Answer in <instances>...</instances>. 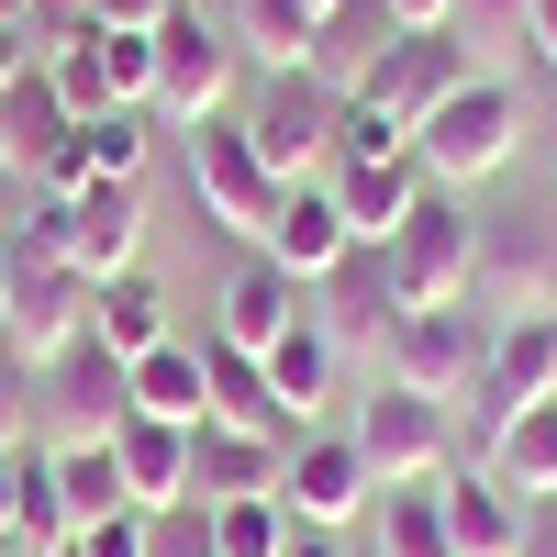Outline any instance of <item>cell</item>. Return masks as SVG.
I'll return each mask as SVG.
<instances>
[{
	"instance_id": "cell-16",
	"label": "cell",
	"mask_w": 557,
	"mask_h": 557,
	"mask_svg": "<svg viewBox=\"0 0 557 557\" xmlns=\"http://www.w3.org/2000/svg\"><path fill=\"white\" fill-rule=\"evenodd\" d=\"M278 480H290L278 435H235V424L190 435V502H278Z\"/></svg>"
},
{
	"instance_id": "cell-13",
	"label": "cell",
	"mask_w": 557,
	"mask_h": 557,
	"mask_svg": "<svg viewBox=\"0 0 557 557\" xmlns=\"http://www.w3.org/2000/svg\"><path fill=\"white\" fill-rule=\"evenodd\" d=\"M89 335V278L78 268H12V312H0V346L23 368H57Z\"/></svg>"
},
{
	"instance_id": "cell-43",
	"label": "cell",
	"mask_w": 557,
	"mask_h": 557,
	"mask_svg": "<svg viewBox=\"0 0 557 557\" xmlns=\"http://www.w3.org/2000/svg\"><path fill=\"white\" fill-rule=\"evenodd\" d=\"M278 557H357L346 535H312V524H290V546H278Z\"/></svg>"
},
{
	"instance_id": "cell-10",
	"label": "cell",
	"mask_w": 557,
	"mask_h": 557,
	"mask_svg": "<svg viewBox=\"0 0 557 557\" xmlns=\"http://www.w3.org/2000/svg\"><path fill=\"white\" fill-rule=\"evenodd\" d=\"M368 502H380V480H368V457H357V435H290V480H278V513L290 524H312V535H346V524H368Z\"/></svg>"
},
{
	"instance_id": "cell-12",
	"label": "cell",
	"mask_w": 557,
	"mask_h": 557,
	"mask_svg": "<svg viewBox=\"0 0 557 557\" xmlns=\"http://www.w3.org/2000/svg\"><path fill=\"white\" fill-rule=\"evenodd\" d=\"M67 268L101 290V278L146 268V178H89L67 190Z\"/></svg>"
},
{
	"instance_id": "cell-41",
	"label": "cell",
	"mask_w": 557,
	"mask_h": 557,
	"mask_svg": "<svg viewBox=\"0 0 557 557\" xmlns=\"http://www.w3.org/2000/svg\"><path fill=\"white\" fill-rule=\"evenodd\" d=\"M446 12H457V0H391V23H401V34H446Z\"/></svg>"
},
{
	"instance_id": "cell-20",
	"label": "cell",
	"mask_w": 557,
	"mask_h": 557,
	"mask_svg": "<svg viewBox=\"0 0 557 557\" xmlns=\"http://www.w3.org/2000/svg\"><path fill=\"white\" fill-rule=\"evenodd\" d=\"M201 380H212V424H235V435H312V424H290L278 412V391H268V357H246V346H223V335H201Z\"/></svg>"
},
{
	"instance_id": "cell-29",
	"label": "cell",
	"mask_w": 557,
	"mask_h": 557,
	"mask_svg": "<svg viewBox=\"0 0 557 557\" xmlns=\"http://www.w3.org/2000/svg\"><path fill=\"white\" fill-rule=\"evenodd\" d=\"M312 34H323L312 0H235V45H246V57H268V78L312 67Z\"/></svg>"
},
{
	"instance_id": "cell-45",
	"label": "cell",
	"mask_w": 557,
	"mask_h": 557,
	"mask_svg": "<svg viewBox=\"0 0 557 557\" xmlns=\"http://www.w3.org/2000/svg\"><path fill=\"white\" fill-rule=\"evenodd\" d=\"M12 513H23V446L0 457V535H12Z\"/></svg>"
},
{
	"instance_id": "cell-6",
	"label": "cell",
	"mask_w": 557,
	"mask_h": 557,
	"mask_svg": "<svg viewBox=\"0 0 557 557\" xmlns=\"http://www.w3.org/2000/svg\"><path fill=\"white\" fill-rule=\"evenodd\" d=\"M357 457H368V480L380 491H424V480H446L457 469V412L446 401H412V391H368V412H357Z\"/></svg>"
},
{
	"instance_id": "cell-15",
	"label": "cell",
	"mask_w": 557,
	"mask_h": 557,
	"mask_svg": "<svg viewBox=\"0 0 557 557\" xmlns=\"http://www.w3.org/2000/svg\"><path fill=\"white\" fill-rule=\"evenodd\" d=\"M301 301H312V323H323V335H335L346 357H357V346H380L391 323H401V301H391V268H380V246H346V257H335V278H312Z\"/></svg>"
},
{
	"instance_id": "cell-18",
	"label": "cell",
	"mask_w": 557,
	"mask_h": 557,
	"mask_svg": "<svg viewBox=\"0 0 557 557\" xmlns=\"http://www.w3.org/2000/svg\"><path fill=\"white\" fill-rule=\"evenodd\" d=\"M67 134H78V112L57 101V78H45V57L0 89V157H12L23 178H57V157H67Z\"/></svg>"
},
{
	"instance_id": "cell-47",
	"label": "cell",
	"mask_w": 557,
	"mask_h": 557,
	"mask_svg": "<svg viewBox=\"0 0 557 557\" xmlns=\"http://www.w3.org/2000/svg\"><path fill=\"white\" fill-rule=\"evenodd\" d=\"M23 12H34V0H0V23H23ZM23 34H34V23H23Z\"/></svg>"
},
{
	"instance_id": "cell-27",
	"label": "cell",
	"mask_w": 557,
	"mask_h": 557,
	"mask_svg": "<svg viewBox=\"0 0 557 557\" xmlns=\"http://www.w3.org/2000/svg\"><path fill=\"white\" fill-rule=\"evenodd\" d=\"M335 368H346V346H335V335H323V323L301 312L290 335L268 346V391H278V412H290V424H312V412L335 401Z\"/></svg>"
},
{
	"instance_id": "cell-38",
	"label": "cell",
	"mask_w": 557,
	"mask_h": 557,
	"mask_svg": "<svg viewBox=\"0 0 557 557\" xmlns=\"http://www.w3.org/2000/svg\"><path fill=\"white\" fill-rule=\"evenodd\" d=\"M67 557H146V513H101V524H78Z\"/></svg>"
},
{
	"instance_id": "cell-7",
	"label": "cell",
	"mask_w": 557,
	"mask_h": 557,
	"mask_svg": "<svg viewBox=\"0 0 557 557\" xmlns=\"http://www.w3.org/2000/svg\"><path fill=\"white\" fill-rule=\"evenodd\" d=\"M335 89H323L312 67H290V78H268L257 89V112H235L246 123V146L268 157V178H278V190H301V178H323V168H335Z\"/></svg>"
},
{
	"instance_id": "cell-31",
	"label": "cell",
	"mask_w": 557,
	"mask_h": 557,
	"mask_svg": "<svg viewBox=\"0 0 557 557\" xmlns=\"http://www.w3.org/2000/svg\"><path fill=\"white\" fill-rule=\"evenodd\" d=\"M45 469H57V502H67V524L134 513V502H123V469H112V446H45Z\"/></svg>"
},
{
	"instance_id": "cell-8",
	"label": "cell",
	"mask_w": 557,
	"mask_h": 557,
	"mask_svg": "<svg viewBox=\"0 0 557 557\" xmlns=\"http://www.w3.org/2000/svg\"><path fill=\"white\" fill-rule=\"evenodd\" d=\"M190 201H201V223H212V235H268V223H278V201H290V190H278V178H268V157L246 146V123L235 112H223V123H201L190 134Z\"/></svg>"
},
{
	"instance_id": "cell-1",
	"label": "cell",
	"mask_w": 557,
	"mask_h": 557,
	"mask_svg": "<svg viewBox=\"0 0 557 557\" xmlns=\"http://www.w3.org/2000/svg\"><path fill=\"white\" fill-rule=\"evenodd\" d=\"M513 146H524V89L513 78H457L446 101L412 123V157H424V178L435 190H480V178H502L513 168Z\"/></svg>"
},
{
	"instance_id": "cell-19",
	"label": "cell",
	"mask_w": 557,
	"mask_h": 557,
	"mask_svg": "<svg viewBox=\"0 0 557 557\" xmlns=\"http://www.w3.org/2000/svg\"><path fill=\"white\" fill-rule=\"evenodd\" d=\"M524 491H502L491 469H446V546L457 557H524Z\"/></svg>"
},
{
	"instance_id": "cell-46",
	"label": "cell",
	"mask_w": 557,
	"mask_h": 557,
	"mask_svg": "<svg viewBox=\"0 0 557 557\" xmlns=\"http://www.w3.org/2000/svg\"><path fill=\"white\" fill-rule=\"evenodd\" d=\"M23 201H34V190H23V168L0 157V235H12V212H23Z\"/></svg>"
},
{
	"instance_id": "cell-33",
	"label": "cell",
	"mask_w": 557,
	"mask_h": 557,
	"mask_svg": "<svg viewBox=\"0 0 557 557\" xmlns=\"http://www.w3.org/2000/svg\"><path fill=\"white\" fill-rule=\"evenodd\" d=\"M278 546H290L278 502H212V557H278Z\"/></svg>"
},
{
	"instance_id": "cell-5",
	"label": "cell",
	"mask_w": 557,
	"mask_h": 557,
	"mask_svg": "<svg viewBox=\"0 0 557 557\" xmlns=\"http://www.w3.org/2000/svg\"><path fill=\"white\" fill-rule=\"evenodd\" d=\"M134 424V380H123V357L112 346H67L57 368H34V435L45 446H112Z\"/></svg>"
},
{
	"instance_id": "cell-25",
	"label": "cell",
	"mask_w": 557,
	"mask_h": 557,
	"mask_svg": "<svg viewBox=\"0 0 557 557\" xmlns=\"http://www.w3.org/2000/svg\"><path fill=\"white\" fill-rule=\"evenodd\" d=\"M391 45H401L391 0H335V12H323V34H312V78H323V89H335V101H346V89H357L368 67H380Z\"/></svg>"
},
{
	"instance_id": "cell-21",
	"label": "cell",
	"mask_w": 557,
	"mask_h": 557,
	"mask_svg": "<svg viewBox=\"0 0 557 557\" xmlns=\"http://www.w3.org/2000/svg\"><path fill=\"white\" fill-rule=\"evenodd\" d=\"M123 380H134V412H146V424H178V435H201V424H212V380H201V346H190V335L146 346Z\"/></svg>"
},
{
	"instance_id": "cell-30",
	"label": "cell",
	"mask_w": 557,
	"mask_h": 557,
	"mask_svg": "<svg viewBox=\"0 0 557 557\" xmlns=\"http://www.w3.org/2000/svg\"><path fill=\"white\" fill-rule=\"evenodd\" d=\"M368 524H380V557H457V546H446V480L380 491V502H368Z\"/></svg>"
},
{
	"instance_id": "cell-34",
	"label": "cell",
	"mask_w": 557,
	"mask_h": 557,
	"mask_svg": "<svg viewBox=\"0 0 557 557\" xmlns=\"http://www.w3.org/2000/svg\"><path fill=\"white\" fill-rule=\"evenodd\" d=\"M89 34H101V23H89ZM101 67H112V101L123 112L157 101V34H101Z\"/></svg>"
},
{
	"instance_id": "cell-4",
	"label": "cell",
	"mask_w": 557,
	"mask_h": 557,
	"mask_svg": "<svg viewBox=\"0 0 557 557\" xmlns=\"http://www.w3.org/2000/svg\"><path fill=\"white\" fill-rule=\"evenodd\" d=\"M491 335H502V323H491L480 301H457V312H401L391 335H380V380L412 391V401H469L480 368H491Z\"/></svg>"
},
{
	"instance_id": "cell-49",
	"label": "cell",
	"mask_w": 557,
	"mask_h": 557,
	"mask_svg": "<svg viewBox=\"0 0 557 557\" xmlns=\"http://www.w3.org/2000/svg\"><path fill=\"white\" fill-rule=\"evenodd\" d=\"M0 557H23V546H12V535H0Z\"/></svg>"
},
{
	"instance_id": "cell-35",
	"label": "cell",
	"mask_w": 557,
	"mask_h": 557,
	"mask_svg": "<svg viewBox=\"0 0 557 557\" xmlns=\"http://www.w3.org/2000/svg\"><path fill=\"white\" fill-rule=\"evenodd\" d=\"M524 12H535V0H457V12H446V34L469 45V67H480L491 45H524Z\"/></svg>"
},
{
	"instance_id": "cell-39",
	"label": "cell",
	"mask_w": 557,
	"mask_h": 557,
	"mask_svg": "<svg viewBox=\"0 0 557 557\" xmlns=\"http://www.w3.org/2000/svg\"><path fill=\"white\" fill-rule=\"evenodd\" d=\"M178 12V0H89V23H101V34H157Z\"/></svg>"
},
{
	"instance_id": "cell-2",
	"label": "cell",
	"mask_w": 557,
	"mask_h": 557,
	"mask_svg": "<svg viewBox=\"0 0 557 557\" xmlns=\"http://www.w3.org/2000/svg\"><path fill=\"white\" fill-rule=\"evenodd\" d=\"M380 268H391V301L401 312H457L469 278H480V212H469V190H424L412 223L380 246Z\"/></svg>"
},
{
	"instance_id": "cell-14",
	"label": "cell",
	"mask_w": 557,
	"mask_h": 557,
	"mask_svg": "<svg viewBox=\"0 0 557 557\" xmlns=\"http://www.w3.org/2000/svg\"><path fill=\"white\" fill-rule=\"evenodd\" d=\"M323 190H335V212H346V235H357V246H391L435 178H424V157L401 146V157H335V168H323Z\"/></svg>"
},
{
	"instance_id": "cell-23",
	"label": "cell",
	"mask_w": 557,
	"mask_h": 557,
	"mask_svg": "<svg viewBox=\"0 0 557 557\" xmlns=\"http://www.w3.org/2000/svg\"><path fill=\"white\" fill-rule=\"evenodd\" d=\"M301 312H312V301H301V278H278L268 257H246L235 278H223V323H212V335H223V346H246V357H268Z\"/></svg>"
},
{
	"instance_id": "cell-3",
	"label": "cell",
	"mask_w": 557,
	"mask_h": 557,
	"mask_svg": "<svg viewBox=\"0 0 557 557\" xmlns=\"http://www.w3.org/2000/svg\"><path fill=\"white\" fill-rule=\"evenodd\" d=\"M235 67H246V45H235V23H212L201 0H178V12L157 23V123L168 134H201V123H223L235 112Z\"/></svg>"
},
{
	"instance_id": "cell-48",
	"label": "cell",
	"mask_w": 557,
	"mask_h": 557,
	"mask_svg": "<svg viewBox=\"0 0 557 557\" xmlns=\"http://www.w3.org/2000/svg\"><path fill=\"white\" fill-rule=\"evenodd\" d=\"M0 312H12V257H0Z\"/></svg>"
},
{
	"instance_id": "cell-36",
	"label": "cell",
	"mask_w": 557,
	"mask_h": 557,
	"mask_svg": "<svg viewBox=\"0 0 557 557\" xmlns=\"http://www.w3.org/2000/svg\"><path fill=\"white\" fill-rule=\"evenodd\" d=\"M146 557H212V502H168V513H146Z\"/></svg>"
},
{
	"instance_id": "cell-11",
	"label": "cell",
	"mask_w": 557,
	"mask_h": 557,
	"mask_svg": "<svg viewBox=\"0 0 557 557\" xmlns=\"http://www.w3.org/2000/svg\"><path fill=\"white\" fill-rule=\"evenodd\" d=\"M457 78H480V67H469V45H457V34H401L391 57L368 67L357 89H346V101H368V112H380V123L401 134V146H412V123H424V112L446 101Z\"/></svg>"
},
{
	"instance_id": "cell-9",
	"label": "cell",
	"mask_w": 557,
	"mask_h": 557,
	"mask_svg": "<svg viewBox=\"0 0 557 557\" xmlns=\"http://www.w3.org/2000/svg\"><path fill=\"white\" fill-rule=\"evenodd\" d=\"M469 301H480L491 323L557 312V223H546V212H502V223H480V278H469Z\"/></svg>"
},
{
	"instance_id": "cell-40",
	"label": "cell",
	"mask_w": 557,
	"mask_h": 557,
	"mask_svg": "<svg viewBox=\"0 0 557 557\" xmlns=\"http://www.w3.org/2000/svg\"><path fill=\"white\" fill-rule=\"evenodd\" d=\"M34 57H45V45H34V34H23V23H0V89H12V78H23V67H34Z\"/></svg>"
},
{
	"instance_id": "cell-26",
	"label": "cell",
	"mask_w": 557,
	"mask_h": 557,
	"mask_svg": "<svg viewBox=\"0 0 557 557\" xmlns=\"http://www.w3.org/2000/svg\"><path fill=\"white\" fill-rule=\"evenodd\" d=\"M89 346H112L123 368L146 357V346H168V290L146 268H123V278H101V290H89Z\"/></svg>"
},
{
	"instance_id": "cell-37",
	"label": "cell",
	"mask_w": 557,
	"mask_h": 557,
	"mask_svg": "<svg viewBox=\"0 0 557 557\" xmlns=\"http://www.w3.org/2000/svg\"><path fill=\"white\" fill-rule=\"evenodd\" d=\"M12 446H45V435H34V368L0 346V457H12Z\"/></svg>"
},
{
	"instance_id": "cell-32",
	"label": "cell",
	"mask_w": 557,
	"mask_h": 557,
	"mask_svg": "<svg viewBox=\"0 0 557 557\" xmlns=\"http://www.w3.org/2000/svg\"><path fill=\"white\" fill-rule=\"evenodd\" d=\"M45 78H57V101H67L78 123H89V112H123V101H112V67H101V34H89V23L45 45Z\"/></svg>"
},
{
	"instance_id": "cell-17",
	"label": "cell",
	"mask_w": 557,
	"mask_h": 557,
	"mask_svg": "<svg viewBox=\"0 0 557 557\" xmlns=\"http://www.w3.org/2000/svg\"><path fill=\"white\" fill-rule=\"evenodd\" d=\"M346 246H357V235H346V212H335V190H323V178H301V190L278 201V223L257 235V257H268L278 278H301V290H312V278H335Z\"/></svg>"
},
{
	"instance_id": "cell-44",
	"label": "cell",
	"mask_w": 557,
	"mask_h": 557,
	"mask_svg": "<svg viewBox=\"0 0 557 557\" xmlns=\"http://www.w3.org/2000/svg\"><path fill=\"white\" fill-rule=\"evenodd\" d=\"M524 557H557V502H535V513H524Z\"/></svg>"
},
{
	"instance_id": "cell-28",
	"label": "cell",
	"mask_w": 557,
	"mask_h": 557,
	"mask_svg": "<svg viewBox=\"0 0 557 557\" xmlns=\"http://www.w3.org/2000/svg\"><path fill=\"white\" fill-rule=\"evenodd\" d=\"M480 469L502 480V491H524V502H557V401H524L513 424L491 435V457Z\"/></svg>"
},
{
	"instance_id": "cell-22",
	"label": "cell",
	"mask_w": 557,
	"mask_h": 557,
	"mask_svg": "<svg viewBox=\"0 0 557 557\" xmlns=\"http://www.w3.org/2000/svg\"><path fill=\"white\" fill-rule=\"evenodd\" d=\"M146 146H157V112H89L67 134L57 178H34V190H89V178H146Z\"/></svg>"
},
{
	"instance_id": "cell-42",
	"label": "cell",
	"mask_w": 557,
	"mask_h": 557,
	"mask_svg": "<svg viewBox=\"0 0 557 557\" xmlns=\"http://www.w3.org/2000/svg\"><path fill=\"white\" fill-rule=\"evenodd\" d=\"M524 45H535V57L557 67V0H535V12H524Z\"/></svg>"
},
{
	"instance_id": "cell-24",
	"label": "cell",
	"mask_w": 557,
	"mask_h": 557,
	"mask_svg": "<svg viewBox=\"0 0 557 557\" xmlns=\"http://www.w3.org/2000/svg\"><path fill=\"white\" fill-rule=\"evenodd\" d=\"M112 469H123V502H134V513H168V502H190V435L134 412V424L112 435Z\"/></svg>"
}]
</instances>
